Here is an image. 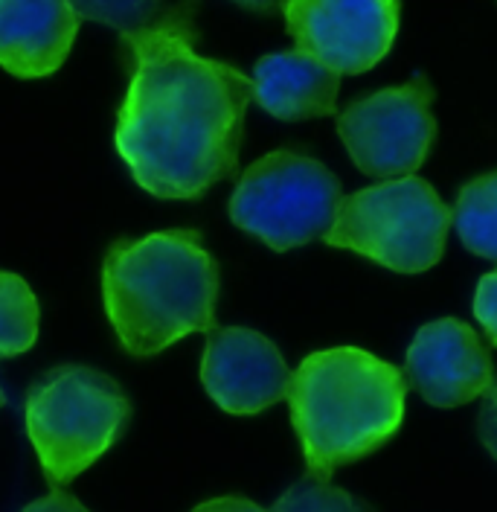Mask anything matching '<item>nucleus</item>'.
Wrapping results in <instances>:
<instances>
[{"label": "nucleus", "mask_w": 497, "mask_h": 512, "mask_svg": "<svg viewBox=\"0 0 497 512\" xmlns=\"http://www.w3.org/2000/svg\"><path fill=\"white\" fill-rule=\"evenodd\" d=\"M70 0H0V67L18 79L53 76L79 32Z\"/></svg>", "instance_id": "11"}, {"label": "nucleus", "mask_w": 497, "mask_h": 512, "mask_svg": "<svg viewBox=\"0 0 497 512\" xmlns=\"http://www.w3.org/2000/svg\"><path fill=\"white\" fill-rule=\"evenodd\" d=\"M102 300L123 350L152 358L216 326L218 262L198 230L120 239L102 262Z\"/></svg>", "instance_id": "2"}, {"label": "nucleus", "mask_w": 497, "mask_h": 512, "mask_svg": "<svg viewBox=\"0 0 497 512\" xmlns=\"http://www.w3.org/2000/svg\"><path fill=\"white\" fill-rule=\"evenodd\" d=\"M404 373L358 347L306 355L291 376L288 405L309 478H329L370 457L404 422Z\"/></svg>", "instance_id": "3"}, {"label": "nucleus", "mask_w": 497, "mask_h": 512, "mask_svg": "<svg viewBox=\"0 0 497 512\" xmlns=\"http://www.w3.org/2000/svg\"><path fill=\"white\" fill-rule=\"evenodd\" d=\"M282 15L297 50L349 76L373 70L399 32V0H288Z\"/></svg>", "instance_id": "8"}, {"label": "nucleus", "mask_w": 497, "mask_h": 512, "mask_svg": "<svg viewBox=\"0 0 497 512\" xmlns=\"http://www.w3.org/2000/svg\"><path fill=\"white\" fill-rule=\"evenodd\" d=\"M477 434H480V443L486 446V451L497 460V376L489 393L483 396V408L477 416Z\"/></svg>", "instance_id": "18"}, {"label": "nucleus", "mask_w": 497, "mask_h": 512, "mask_svg": "<svg viewBox=\"0 0 497 512\" xmlns=\"http://www.w3.org/2000/svg\"><path fill=\"white\" fill-rule=\"evenodd\" d=\"M495 364L480 335L457 318L425 323L407 350V384L434 408H457L489 393Z\"/></svg>", "instance_id": "10"}, {"label": "nucleus", "mask_w": 497, "mask_h": 512, "mask_svg": "<svg viewBox=\"0 0 497 512\" xmlns=\"http://www.w3.org/2000/svg\"><path fill=\"white\" fill-rule=\"evenodd\" d=\"M271 512H373V507L341 486H332V483H323V480L306 475L288 492H282Z\"/></svg>", "instance_id": "15"}, {"label": "nucleus", "mask_w": 497, "mask_h": 512, "mask_svg": "<svg viewBox=\"0 0 497 512\" xmlns=\"http://www.w3.org/2000/svg\"><path fill=\"white\" fill-rule=\"evenodd\" d=\"M38 300L24 277L0 271V358L21 355L38 338Z\"/></svg>", "instance_id": "14"}, {"label": "nucleus", "mask_w": 497, "mask_h": 512, "mask_svg": "<svg viewBox=\"0 0 497 512\" xmlns=\"http://www.w3.org/2000/svg\"><path fill=\"white\" fill-rule=\"evenodd\" d=\"M291 370L262 332L248 326H213L201 358V382L221 411L250 416L288 399Z\"/></svg>", "instance_id": "9"}, {"label": "nucleus", "mask_w": 497, "mask_h": 512, "mask_svg": "<svg viewBox=\"0 0 497 512\" xmlns=\"http://www.w3.org/2000/svg\"><path fill=\"white\" fill-rule=\"evenodd\" d=\"M454 227L471 254L497 262V172H486L460 190Z\"/></svg>", "instance_id": "13"}, {"label": "nucleus", "mask_w": 497, "mask_h": 512, "mask_svg": "<svg viewBox=\"0 0 497 512\" xmlns=\"http://www.w3.org/2000/svg\"><path fill=\"white\" fill-rule=\"evenodd\" d=\"M70 3L79 18L114 27L128 35L152 27L163 0H70Z\"/></svg>", "instance_id": "16"}, {"label": "nucleus", "mask_w": 497, "mask_h": 512, "mask_svg": "<svg viewBox=\"0 0 497 512\" xmlns=\"http://www.w3.org/2000/svg\"><path fill=\"white\" fill-rule=\"evenodd\" d=\"M24 416L50 486H67L123 437L131 402L108 373L62 364L32 382Z\"/></svg>", "instance_id": "4"}, {"label": "nucleus", "mask_w": 497, "mask_h": 512, "mask_svg": "<svg viewBox=\"0 0 497 512\" xmlns=\"http://www.w3.org/2000/svg\"><path fill=\"white\" fill-rule=\"evenodd\" d=\"M343 204L341 181L320 160L280 149L242 172L230 219L274 251L326 239Z\"/></svg>", "instance_id": "6"}, {"label": "nucleus", "mask_w": 497, "mask_h": 512, "mask_svg": "<svg viewBox=\"0 0 497 512\" xmlns=\"http://www.w3.org/2000/svg\"><path fill=\"white\" fill-rule=\"evenodd\" d=\"M431 102L434 88L422 73L407 85L352 102L338 117V134L352 163L378 181L410 178L436 140Z\"/></svg>", "instance_id": "7"}, {"label": "nucleus", "mask_w": 497, "mask_h": 512, "mask_svg": "<svg viewBox=\"0 0 497 512\" xmlns=\"http://www.w3.org/2000/svg\"><path fill=\"white\" fill-rule=\"evenodd\" d=\"M341 73L303 50L271 53L253 67V102L277 120L332 117Z\"/></svg>", "instance_id": "12"}, {"label": "nucleus", "mask_w": 497, "mask_h": 512, "mask_svg": "<svg viewBox=\"0 0 497 512\" xmlns=\"http://www.w3.org/2000/svg\"><path fill=\"white\" fill-rule=\"evenodd\" d=\"M21 512H91L79 498H73L70 492H64L62 486H53V492L50 495H44V498H38V501H32L27 504Z\"/></svg>", "instance_id": "19"}, {"label": "nucleus", "mask_w": 497, "mask_h": 512, "mask_svg": "<svg viewBox=\"0 0 497 512\" xmlns=\"http://www.w3.org/2000/svg\"><path fill=\"white\" fill-rule=\"evenodd\" d=\"M239 6H245L250 12H262V15H274V12H282V6L288 0H233Z\"/></svg>", "instance_id": "21"}, {"label": "nucleus", "mask_w": 497, "mask_h": 512, "mask_svg": "<svg viewBox=\"0 0 497 512\" xmlns=\"http://www.w3.org/2000/svg\"><path fill=\"white\" fill-rule=\"evenodd\" d=\"M192 512H265L259 504H253L250 498H242V495H221V498H213V501H204L198 504Z\"/></svg>", "instance_id": "20"}, {"label": "nucleus", "mask_w": 497, "mask_h": 512, "mask_svg": "<svg viewBox=\"0 0 497 512\" xmlns=\"http://www.w3.org/2000/svg\"><path fill=\"white\" fill-rule=\"evenodd\" d=\"M474 318L480 320L489 344L497 347V268L489 271L474 291Z\"/></svg>", "instance_id": "17"}, {"label": "nucleus", "mask_w": 497, "mask_h": 512, "mask_svg": "<svg viewBox=\"0 0 497 512\" xmlns=\"http://www.w3.org/2000/svg\"><path fill=\"white\" fill-rule=\"evenodd\" d=\"M6 405V393H3V387H0V408Z\"/></svg>", "instance_id": "22"}, {"label": "nucleus", "mask_w": 497, "mask_h": 512, "mask_svg": "<svg viewBox=\"0 0 497 512\" xmlns=\"http://www.w3.org/2000/svg\"><path fill=\"white\" fill-rule=\"evenodd\" d=\"M134 73L117 114V152L157 198H198L239 169L253 79L192 47L189 12L123 35Z\"/></svg>", "instance_id": "1"}, {"label": "nucleus", "mask_w": 497, "mask_h": 512, "mask_svg": "<svg viewBox=\"0 0 497 512\" xmlns=\"http://www.w3.org/2000/svg\"><path fill=\"white\" fill-rule=\"evenodd\" d=\"M451 224V207L428 181L410 175L346 195L323 242L399 274H422L442 259Z\"/></svg>", "instance_id": "5"}]
</instances>
